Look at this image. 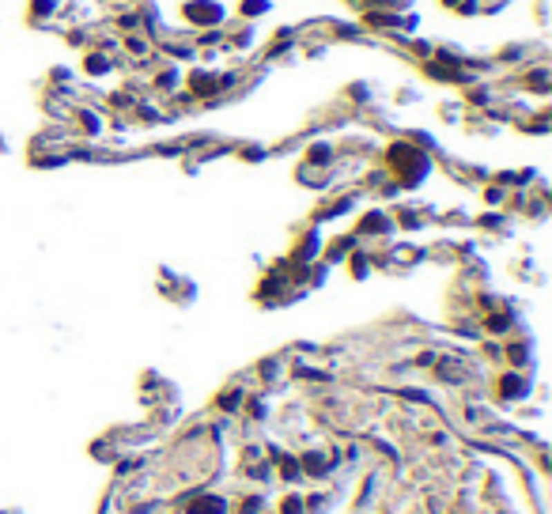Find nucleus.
I'll list each match as a JSON object with an SVG mask.
<instances>
[{
  "mask_svg": "<svg viewBox=\"0 0 552 514\" xmlns=\"http://www.w3.org/2000/svg\"><path fill=\"white\" fill-rule=\"evenodd\" d=\"M186 514H227V503L220 495H197L186 503Z\"/></svg>",
  "mask_w": 552,
  "mask_h": 514,
  "instance_id": "nucleus-1",
  "label": "nucleus"
},
{
  "mask_svg": "<svg viewBox=\"0 0 552 514\" xmlns=\"http://www.w3.org/2000/svg\"><path fill=\"white\" fill-rule=\"evenodd\" d=\"M284 514H303V503H299V499H287V503H284Z\"/></svg>",
  "mask_w": 552,
  "mask_h": 514,
  "instance_id": "nucleus-2",
  "label": "nucleus"
}]
</instances>
